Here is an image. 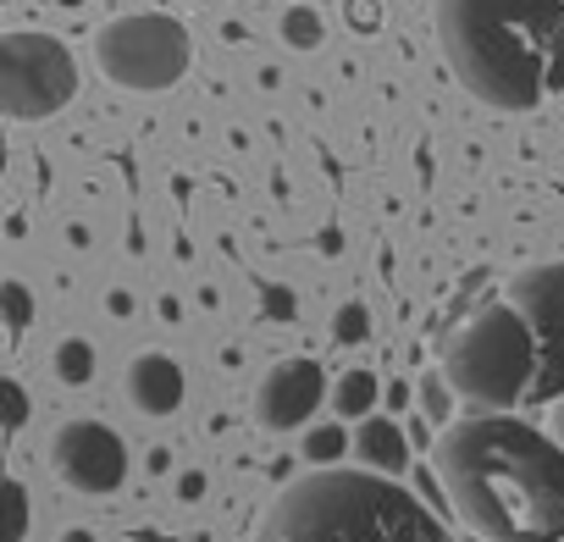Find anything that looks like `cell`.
Segmentation results:
<instances>
[{"label":"cell","mask_w":564,"mask_h":542,"mask_svg":"<svg viewBox=\"0 0 564 542\" xmlns=\"http://www.w3.org/2000/svg\"><path fill=\"white\" fill-rule=\"evenodd\" d=\"M448 503L487 542H558L564 536V443L514 421L470 415L437 437L432 454Z\"/></svg>","instance_id":"6da1fadb"},{"label":"cell","mask_w":564,"mask_h":542,"mask_svg":"<svg viewBox=\"0 0 564 542\" xmlns=\"http://www.w3.org/2000/svg\"><path fill=\"white\" fill-rule=\"evenodd\" d=\"M454 78L498 106L531 111L564 84V0H437Z\"/></svg>","instance_id":"7a4b0ae2"},{"label":"cell","mask_w":564,"mask_h":542,"mask_svg":"<svg viewBox=\"0 0 564 542\" xmlns=\"http://www.w3.org/2000/svg\"><path fill=\"white\" fill-rule=\"evenodd\" d=\"M254 542H454L443 520L377 470H311L282 487Z\"/></svg>","instance_id":"3957f363"},{"label":"cell","mask_w":564,"mask_h":542,"mask_svg":"<svg viewBox=\"0 0 564 542\" xmlns=\"http://www.w3.org/2000/svg\"><path fill=\"white\" fill-rule=\"evenodd\" d=\"M443 377L459 399L481 404V415H503L536 388V338L514 305L470 311L443 344Z\"/></svg>","instance_id":"277c9868"},{"label":"cell","mask_w":564,"mask_h":542,"mask_svg":"<svg viewBox=\"0 0 564 542\" xmlns=\"http://www.w3.org/2000/svg\"><path fill=\"white\" fill-rule=\"evenodd\" d=\"M188 29L172 23L166 12H133L111 18L95 40V62L111 84L122 89H172L188 73Z\"/></svg>","instance_id":"5b68a950"},{"label":"cell","mask_w":564,"mask_h":542,"mask_svg":"<svg viewBox=\"0 0 564 542\" xmlns=\"http://www.w3.org/2000/svg\"><path fill=\"white\" fill-rule=\"evenodd\" d=\"M78 67L51 34H7L0 40V100L12 117H51L73 100Z\"/></svg>","instance_id":"8992f818"},{"label":"cell","mask_w":564,"mask_h":542,"mask_svg":"<svg viewBox=\"0 0 564 542\" xmlns=\"http://www.w3.org/2000/svg\"><path fill=\"white\" fill-rule=\"evenodd\" d=\"M509 305L525 316L531 338H536V388L531 404L558 399L564 393V260L531 265L509 283Z\"/></svg>","instance_id":"52a82bcc"},{"label":"cell","mask_w":564,"mask_h":542,"mask_svg":"<svg viewBox=\"0 0 564 542\" xmlns=\"http://www.w3.org/2000/svg\"><path fill=\"white\" fill-rule=\"evenodd\" d=\"M51 465L73 492L106 498L128 481V448L106 421H67L51 443Z\"/></svg>","instance_id":"ba28073f"},{"label":"cell","mask_w":564,"mask_h":542,"mask_svg":"<svg viewBox=\"0 0 564 542\" xmlns=\"http://www.w3.org/2000/svg\"><path fill=\"white\" fill-rule=\"evenodd\" d=\"M322 399H327V371L316 360H305V355L276 360L265 371L260 393H254V421L265 432H294V426H305L322 410Z\"/></svg>","instance_id":"9c48e42d"},{"label":"cell","mask_w":564,"mask_h":542,"mask_svg":"<svg viewBox=\"0 0 564 542\" xmlns=\"http://www.w3.org/2000/svg\"><path fill=\"white\" fill-rule=\"evenodd\" d=\"M188 382H183V366L172 355H139L128 366V399L144 410V415H172L183 404Z\"/></svg>","instance_id":"30bf717a"},{"label":"cell","mask_w":564,"mask_h":542,"mask_svg":"<svg viewBox=\"0 0 564 542\" xmlns=\"http://www.w3.org/2000/svg\"><path fill=\"white\" fill-rule=\"evenodd\" d=\"M355 454H360V465H371L377 476H393V470H404L410 443H404L399 421L371 415V421H360V432H355Z\"/></svg>","instance_id":"8fae6325"},{"label":"cell","mask_w":564,"mask_h":542,"mask_svg":"<svg viewBox=\"0 0 564 542\" xmlns=\"http://www.w3.org/2000/svg\"><path fill=\"white\" fill-rule=\"evenodd\" d=\"M333 404H338V415H360V421H371V404H377V377H371V371H349V377L333 388Z\"/></svg>","instance_id":"7c38bea8"},{"label":"cell","mask_w":564,"mask_h":542,"mask_svg":"<svg viewBox=\"0 0 564 542\" xmlns=\"http://www.w3.org/2000/svg\"><path fill=\"white\" fill-rule=\"evenodd\" d=\"M56 377H62L67 388H84V382L95 377V349H89L84 338H67V344L56 349Z\"/></svg>","instance_id":"4fadbf2b"},{"label":"cell","mask_w":564,"mask_h":542,"mask_svg":"<svg viewBox=\"0 0 564 542\" xmlns=\"http://www.w3.org/2000/svg\"><path fill=\"white\" fill-rule=\"evenodd\" d=\"M0 300H7V338H23V333H29V322H34L29 289H23V283H7V289H0Z\"/></svg>","instance_id":"5bb4252c"},{"label":"cell","mask_w":564,"mask_h":542,"mask_svg":"<svg viewBox=\"0 0 564 542\" xmlns=\"http://www.w3.org/2000/svg\"><path fill=\"white\" fill-rule=\"evenodd\" d=\"M333 338H338V344H366V338H371V311H366V305H344V311L333 316Z\"/></svg>","instance_id":"9a60e30c"},{"label":"cell","mask_w":564,"mask_h":542,"mask_svg":"<svg viewBox=\"0 0 564 542\" xmlns=\"http://www.w3.org/2000/svg\"><path fill=\"white\" fill-rule=\"evenodd\" d=\"M421 410H426V421H448V410H454V388L443 382V371L421 377Z\"/></svg>","instance_id":"2e32d148"},{"label":"cell","mask_w":564,"mask_h":542,"mask_svg":"<svg viewBox=\"0 0 564 542\" xmlns=\"http://www.w3.org/2000/svg\"><path fill=\"white\" fill-rule=\"evenodd\" d=\"M344 448H349L344 426H316V432L305 437V454H311V465H333V459H338Z\"/></svg>","instance_id":"e0dca14e"},{"label":"cell","mask_w":564,"mask_h":542,"mask_svg":"<svg viewBox=\"0 0 564 542\" xmlns=\"http://www.w3.org/2000/svg\"><path fill=\"white\" fill-rule=\"evenodd\" d=\"M23 536H29V487L7 481V542H23Z\"/></svg>","instance_id":"ac0fdd59"},{"label":"cell","mask_w":564,"mask_h":542,"mask_svg":"<svg viewBox=\"0 0 564 542\" xmlns=\"http://www.w3.org/2000/svg\"><path fill=\"white\" fill-rule=\"evenodd\" d=\"M0 393H7V432H23V421H29V393H23L18 382H7Z\"/></svg>","instance_id":"d6986e66"},{"label":"cell","mask_w":564,"mask_h":542,"mask_svg":"<svg viewBox=\"0 0 564 542\" xmlns=\"http://www.w3.org/2000/svg\"><path fill=\"white\" fill-rule=\"evenodd\" d=\"M289 40H294V45H316V40H322V18H316V12H294V18H289Z\"/></svg>","instance_id":"ffe728a7"},{"label":"cell","mask_w":564,"mask_h":542,"mask_svg":"<svg viewBox=\"0 0 564 542\" xmlns=\"http://www.w3.org/2000/svg\"><path fill=\"white\" fill-rule=\"evenodd\" d=\"M199 487H205V476H199V470H188V476H183V498H199Z\"/></svg>","instance_id":"44dd1931"},{"label":"cell","mask_w":564,"mask_h":542,"mask_svg":"<svg viewBox=\"0 0 564 542\" xmlns=\"http://www.w3.org/2000/svg\"><path fill=\"white\" fill-rule=\"evenodd\" d=\"M62 542H95V531H84V525H73V531H62Z\"/></svg>","instance_id":"7402d4cb"},{"label":"cell","mask_w":564,"mask_h":542,"mask_svg":"<svg viewBox=\"0 0 564 542\" xmlns=\"http://www.w3.org/2000/svg\"><path fill=\"white\" fill-rule=\"evenodd\" d=\"M553 437L564 443V399H558V410H553Z\"/></svg>","instance_id":"603a6c76"}]
</instances>
